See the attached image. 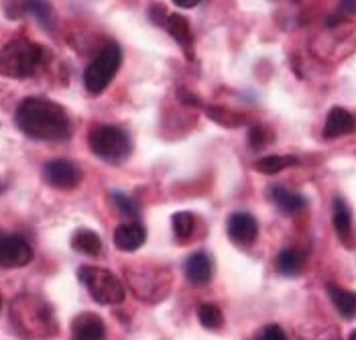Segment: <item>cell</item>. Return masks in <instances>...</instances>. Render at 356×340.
I'll return each mask as SVG.
<instances>
[{
    "mask_svg": "<svg viewBox=\"0 0 356 340\" xmlns=\"http://www.w3.org/2000/svg\"><path fill=\"white\" fill-rule=\"evenodd\" d=\"M334 228L338 238L342 241L344 247L353 249L355 247V232H353V214L348 204L342 198L334 200Z\"/></svg>",
    "mask_w": 356,
    "mask_h": 340,
    "instance_id": "13",
    "label": "cell"
},
{
    "mask_svg": "<svg viewBox=\"0 0 356 340\" xmlns=\"http://www.w3.org/2000/svg\"><path fill=\"white\" fill-rule=\"evenodd\" d=\"M114 245L116 249L124 251V253H133L140 249L147 241V230L137 220H129V222H120L114 228Z\"/></svg>",
    "mask_w": 356,
    "mask_h": 340,
    "instance_id": "10",
    "label": "cell"
},
{
    "mask_svg": "<svg viewBox=\"0 0 356 340\" xmlns=\"http://www.w3.org/2000/svg\"><path fill=\"white\" fill-rule=\"evenodd\" d=\"M88 147L98 159L112 165L127 161L133 153L131 137L116 124H94L88 133Z\"/></svg>",
    "mask_w": 356,
    "mask_h": 340,
    "instance_id": "3",
    "label": "cell"
},
{
    "mask_svg": "<svg viewBox=\"0 0 356 340\" xmlns=\"http://www.w3.org/2000/svg\"><path fill=\"white\" fill-rule=\"evenodd\" d=\"M163 29H167V33L181 45L188 49V54L192 56V45H193V35H192V27H190V21L177 13H167L163 21Z\"/></svg>",
    "mask_w": 356,
    "mask_h": 340,
    "instance_id": "15",
    "label": "cell"
},
{
    "mask_svg": "<svg viewBox=\"0 0 356 340\" xmlns=\"http://www.w3.org/2000/svg\"><path fill=\"white\" fill-rule=\"evenodd\" d=\"M171 227H173V234L179 241H188L193 234L195 228V218L192 212H175L171 216Z\"/></svg>",
    "mask_w": 356,
    "mask_h": 340,
    "instance_id": "21",
    "label": "cell"
},
{
    "mask_svg": "<svg viewBox=\"0 0 356 340\" xmlns=\"http://www.w3.org/2000/svg\"><path fill=\"white\" fill-rule=\"evenodd\" d=\"M43 179L57 190H74L82 181V170L70 159H51L43 165Z\"/></svg>",
    "mask_w": 356,
    "mask_h": 340,
    "instance_id": "7",
    "label": "cell"
},
{
    "mask_svg": "<svg viewBox=\"0 0 356 340\" xmlns=\"http://www.w3.org/2000/svg\"><path fill=\"white\" fill-rule=\"evenodd\" d=\"M212 261L206 253H193L188 261H186V277L188 282L193 285H206L212 280Z\"/></svg>",
    "mask_w": 356,
    "mask_h": 340,
    "instance_id": "14",
    "label": "cell"
},
{
    "mask_svg": "<svg viewBox=\"0 0 356 340\" xmlns=\"http://www.w3.org/2000/svg\"><path fill=\"white\" fill-rule=\"evenodd\" d=\"M78 280L100 306H116L124 300V285L108 269L83 265L78 269Z\"/></svg>",
    "mask_w": 356,
    "mask_h": 340,
    "instance_id": "5",
    "label": "cell"
},
{
    "mask_svg": "<svg viewBox=\"0 0 356 340\" xmlns=\"http://www.w3.org/2000/svg\"><path fill=\"white\" fill-rule=\"evenodd\" d=\"M254 339H263V340H285L287 339V334H285V330L283 328H279V326H267V328H263Z\"/></svg>",
    "mask_w": 356,
    "mask_h": 340,
    "instance_id": "27",
    "label": "cell"
},
{
    "mask_svg": "<svg viewBox=\"0 0 356 340\" xmlns=\"http://www.w3.org/2000/svg\"><path fill=\"white\" fill-rule=\"evenodd\" d=\"M33 261V249L23 236L0 232V267H25Z\"/></svg>",
    "mask_w": 356,
    "mask_h": 340,
    "instance_id": "8",
    "label": "cell"
},
{
    "mask_svg": "<svg viewBox=\"0 0 356 340\" xmlns=\"http://www.w3.org/2000/svg\"><path fill=\"white\" fill-rule=\"evenodd\" d=\"M177 98H179L181 102H186V104L202 106V100H200L197 96H193L192 92H188V90H177Z\"/></svg>",
    "mask_w": 356,
    "mask_h": 340,
    "instance_id": "29",
    "label": "cell"
},
{
    "mask_svg": "<svg viewBox=\"0 0 356 340\" xmlns=\"http://www.w3.org/2000/svg\"><path fill=\"white\" fill-rule=\"evenodd\" d=\"M197 320L204 328L208 330H218L224 324V316L220 312V308L216 304H202L197 308Z\"/></svg>",
    "mask_w": 356,
    "mask_h": 340,
    "instance_id": "23",
    "label": "cell"
},
{
    "mask_svg": "<svg viewBox=\"0 0 356 340\" xmlns=\"http://www.w3.org/2000/svg\"><path fill=\"white\" fill-rule=\"evenodd\" d=\"M348 339L356 340V330H355V332H350V337H348Z\"/></svg>",
    "mask_w": 356,
    "mask_h": 340,
    "instance_id": "31",
    "label": "cell"
},
{
    "mask_svg": "<svg viewBox=\"0 0 356 340\" xmlns=\"http://www.w3.org/2000/svg\"><path fill=\"white\" fill-rule=\"evenodd\" d=\"M15 122L35 141H63L72 135V122L63 106L45 98L23 100L15 113Z\"/></svg>",
    "mask_w": 356,
    "mask_h": 340,
    "instance_id": "1",
    "label": "cell"
},
{
    "mask_svg": "<svg viewBox=\"0 0 356 340\" xmlns=\"http://www.w3.org/2000/svg\"><path fill=\"white\" fill-rule=\"evenodd\" d=\"M206 114L212 118V120H216L218 124L222 127H232V129H236V127H243L245 124V116H241V114L236 113H230V111H226V108H222V106H206Z\"/></svg>",
    "mask_w": 356,
    "mask_h": 340,
    "instance_id": "24",
    "label": "cell"
},
{
    "mask_svg": "<svg viewBox=\"0 0 356 340\" xmlns=\"http://www.w3.org/2000/svg\"><path fill=\"white\" fill-rule=\"evenodd\" d=\"M330 300L334 304V308L338 310V314L346 320H353L356 318V293L350 289H344V287H338V285L328 284Z\"/></svg>",
    "mask_w": 356,
    "mask_h": 340,
    "instance_id": "16",
    "label": "cell"
},
{
    "mask_svg": "<svg viewBox=\"0 0 356 340\" xmlns=\"http://www.w3.org/2000/svg\"><path fill=\"white\" fill-rule=\"evenodd\" d=\"M110 200L118 206V210L120 212H124V214H129V216H138V206L133 202V200L129 198V196H124L122 192H110Z\"/></svg>",
    "mask_w": 356,
    "mask_h": 340,
    "instance_id": "26",
    "label": "cell"
},
{
    "mask_svg": "<svg viewBox=\"0 0 356 340\" xmlns=\"http://www.w3.org/2000/svg\"><path fill=\"white\" fill-rule=\"evenodd\" d=\"M338 15H342V17H356V0H340Z\"/></svg>",
    "mask_w": 356,
    "mask_h": 340,
    "instance_id": "28",
    "label": "cell"
},
{
    "mask_svg": "<svg viewBox=\"0 0 356 340\" xmlns=\"http://www.w3.org/2000/svg\"><path fill=\"white\" fill-rule=\"evenodd\" d=\"M2 192H4V186H2V184H0V194H2Z\"/></svg>",
    "mask_w": 356,
    "mask_h": 340,
    "instance_id": "32",
    "label": "cell"
},
{
    "mask_svg": "<svg viewBox=\"0 0 356 340\" xmlns=\"http://www.w3.org/2000/svg\"><path fill=\"white\" fill-rule=\"evenodd\" d=\"M122 63V51L116 43H108L98 56L92 59V63L83 72V86L90 94L98 96L106 90L112 82L114 74L120 70Z\"/></svg>",
    "mask_w": 356,
    "mask_h": 340,
    "instance_id": "6",
    "label": "cell"
},
{
    "mask_svg": "<svg viewBox=\"0 0 356 340\" xmlns=\"http://www.w3.org/2000/svg\"><path fill=\"white\" fill-rule=\"evenodd\" d=\"M277 271L281 275H287V277H293L298 273H302V269L305 267V255L300 249H283L279 255H277Z\"/></svg>",
    "mask_w": 356,
    "mask_h": 340,
    "instance_id": "17",
    "label": "cell"
},
{
    "mask_svg": "<svg viewBox=\"0 0 356 340\" xmlns=\"http://www.w3.org/2000/svg\"><path fill=\"white\" fill-rule=\"evenodd\" d=\"M271 200L275 202V206L281 212H285V214H296V212H300V210L305 208V198H303L302 194L291 192V190L281 188V186H277V188L271 190Z\"/></svg>",
    "mask_w": 356,
    "mask_h": 340,
    "instance_id": "18",
    "label": "cell"
},
{
    "mask_svg": "<svg viewBox=\"0 0 356 340\" xmlns=\"http://www.w3.org/2000/svg\"><path fill=\"white\" fill-rule=\"evenodd\" d=\"M273 141V133L265 127V124H254L248 133V143L254 151L259 149H265L269 143Z\"/></svg>",
    "mask_w": 356,
    "mask_h": 340,
    "instance_id": "25",
    "label": "cell"
},
{
    "mask_svg": "<svg viewBox=\"0 0 356 340\" xmlns=\"http://www.w3.org/2000/svg\"><path fill=\"white\" fill-rule=\"evenodd\" d=\"M72 249L76 253H82V255L88 257L100 255V251H102V238L94 230L82 228V230H78L72 236Z\"/></svg>",
    "mask_w": 356,
    "mask_h": 340,
    "instance_id": "19",
    "label": "cell"
},
{
    "mask_svg": "<svg viewBox=\"0 0 356 340\" xmlns=\"http://www.w3.org/2000/svg\"><path fill=\"white\" fill-rule=\"evenodd\" d=\"M13 322L19 332L31 339H45L55 332L49 306L33 296H21L13 302Z\"/></svg>",
    "mask_w": 356,
    "mask_h": 340,
    "instance_id": "2",
    "label": "cell"
},
{
    "mask_svg": "<svg viewBox=\"0 0 356 340\" xmlns=\"http://www.w3.org/2000/svg\"><path fill=\"white\" fill-rule=\"evenodd\" d=\"M0 308H2V296H0Z\"/></svg>",
    "mask_w": 356,
    "mask_h": 340,
    "instance_id": "33",
    "label": "cell"
},
{
    "mask_svg": "<svg viewBox=\"0 0 356 340\" xmlns=\"http://www.w3.org/2000/svg\"><path fill=\"white\" fill-rule=\"evenodd\" d=\"M226 232L234 245L250 247L259 236V222L248 212H234L226 222Z\"/></svg>",
    "mask_w": 356,
    "mask_h": 340,
    "instance_id": "9",
    "label": "cell"
},
{
    "mask_svg": "<svg viewBox=\"0 0 356 340\" xmlns=\"http://www.w3.org/2000/svg\"><path fill=\"white\" fill-rule=\"evenodd\" d=\"M43 54V47L35 41H29L25 37L13 39L0 54V72L8 78L25 80L39 67Z\"/></svg>",
    "mask_w": 356,
    "mask_h": 340,
    "instance_id": "4",
    "label": "cell"
},
{
    "mask_svg": "<svg viewBox=\"0 0 356 340\" xmlns=\"http://www.w3.org/2000/svg\"><path fill=\"white\" fill-rule=\"evenodd\" d=\"M356 129V120L353 114L342 106H334L328 113L326 124H324V137L326 139H338L344 135H350Z\"/></svg>",
    "mask_w": 356,
    "mask_h": 340,
    "instance_id": "12",
    "label": "cell"
},
{
    "mask_svg": "<svg viewBox=\"0 0 356 340\" xmlns=\"http://www.w3.org/2000/svg\"><path fill=\"white\" fill-rule=\"evenodd\" d=\"M72 337L76 340H102L106 337V326L98 314L83 312L72 322Z\"/></svg>",
    "mask_w": 356,
    "mask_h": 340,
    "instance_id": "11",
    "label": "cell"
},
{
    "mask_svg": "<svg viewBox=\"0 0 356 340\" xmlns=\"http://www.w3.org/2000/svg\"><path fill=\"white\" fill-rule=\"evenodd\" d=\"M300 159L296 155H267V157H261L254 161V170L259 173H265V175H275L279 171L287 170L291 165H298Z\"/></svg>",
    "mask_w": 356,
    "mask_h": 340,
    "instance_id": "20",
    "label": "cell"
},
{
    "mask_svg": "<svg viewBox=\"0 0 356 340\" xmlns=\"http://www.w3.org/2000/svg\"><path fill=\"white\" fill-rule=\"evenodd\" d=\"M177 8H193V6H197L202 0H171Z\"/></svg>",
    "mask_w": 356,
    "mask_h": 340,
    "instance_id": "30",
    "label": "cell"
},
{
    "mask_svg": "<svg viewBox=\"0 0 356 340\" xmlns=\"http://www.w3.org/2000/svg\"><path fill=\"white\" fill-rule=\"evenodd\" d=\"M19 4H21V15L29 13L39 23L49 25V21H51V6L45 0H19Z\"/></svg>",
    "mask_w": 356,
    "mask_h": 340,
    "instance_id": "22",
    "label": "cell"
}]
</instances>
